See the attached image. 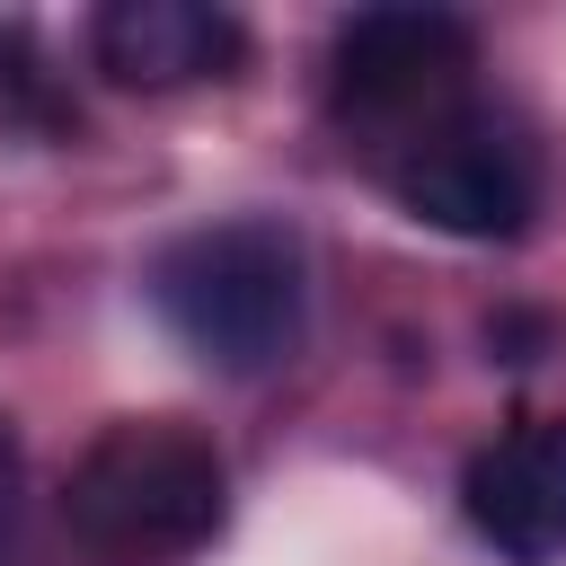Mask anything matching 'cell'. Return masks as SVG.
I'll use <instances>...</instances> for the list:
<instances>
[{
  "label": "cell",
  "mask_w": 566,
  "mask_h": 566,
  "mask_svg": "<svg viewBox=\"0 0 566 566\" xmlns=\"http://www.w3.org/2000/svg\"><path fill=\"white\" fill-rule=\"evenodd\" d=\"M460 513L504 566H566V416H531L469 451Z\"/></svg>",
  "instance_id": "obj_5"
},
{
  "label": "cell",
  "mask_w": 566,
  "mask_h": 566,
  "mask_svg": "<svg viewBox=\"0 0 566 566\" xmlns=\"http://www.w3.org/2000/svg\"><path fill=\"white\" fill-rule=\"evenodd\" d=\"M230 513V469L186 416H115L62 478V531L97 566H186Z\"/></svg>",
  "instance_id": "obj_2"
},
{
  "label": "cell",
  "mask_w": 566,
  "mask_h": 566,
  "mask_svg": "<svg viewBox=\"0 0 566 566\" xmlns=\"http://www.w3.org/2000/svg\"><path fill=\"white\" fill-rule=\"evenodd\" d=\"M239 53H248L239 18L203 0H106L88 18V62L115 88H195L221 80Z\"/></svg>",
  "instance_id": "obj_6"
},
{
  "label": "cell",
  "mask_w": 566,
  "mask_h": 566,
  "mask_svg": "<svg viewBox=\"0 0 566 566\" xmlns=\"http://www.w3.org/2000/svg\"><path fill=\"white\" fill-rule=\"evenodd\" d=\"M18 522V433H9V416H0V531Z\"/></svg>",
  "instance_id": "obj_8"
},
{
  "label": "cell",
  "mask_w": 566,
  "mask_h": 566,
  "mask_svg": "<svg viewBox=\"0 0 566 566\" xmlns=\"http://www.w3.org/2000/svg\"><path fill=\"white\" fill-rule=\"evenodd\" d=\"M478 62L469 18L451 9H354L327 35V106L345 124H407L433 133L442 115H460V80Z\"/></svg>",
  "instance_id": "obj_3"
},
{
  "label": "cell",
  "mask_w": 566,
  "mask_h": 566,
  "mask_svg": "<svg viewBox=\"0 0 566 566\" xmlns=\"http://www.w3.org/2000/svg\"><path fill=\"white\" fill-rule=\"evenodd\" d=\"M159 327L221 380H265L310 336V248L274 212L177 230L142 274Z\"/></svg>",
  "instance_id": "obj_1"
},
{
  "label": "cell",
  "mask_w": 566,
  "mask_h": 566,
  "mask_svg": "<svg viewBox=\"0 0 566 566\" xmlns=\"http://www.w3.org/2000/svg\"><path fill=\"white\" fill-rule=\"evenodd\" d=\"M389 195L442 239H522L539 212V159L504 115H442L389 159Z\"/></svg>",
  "instance_id": "obj_4"
},
{
  "label": "cell",
  "mask_w": 566,
  "mask_h": 566,
  "mask_svg": "<svg viewBox=\"0 0 566 566\" xmlns=\"http://www.w3.org/2000/svg\"><path fill=\"white\" fill-rule=\"evenodd\" d=\"M0 124L27 133V142H62V133H80V106H71V88L53 80L35 27H0Z\"/></svg>",
  "instance_id": "obj_7"
}]
</instances>
